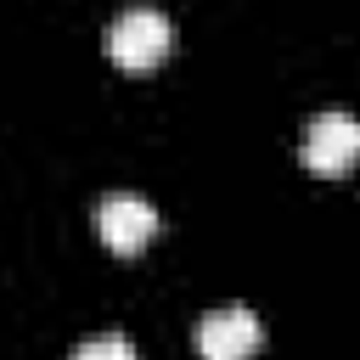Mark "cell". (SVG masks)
<instances>
[{"label":"cell","instance_id":"1","mask_svg":"<svg viewBox=\"0 0 360 360\" xmlns=\"http://www.w3.org/2000/svg\"><path fill=\"white\" fill-rule=\"evenodd\" d=\"M169 45H174V28H169V17L152 11V6H129V11H118L112 28H107V56H112L118 68H129V73L158 68V62L169 56Z\"/></svg>","mask_w":360,"mask_h":360},{"label":"cell","instance_id":"2","mask_svg":"<svg viewBox=\"0 0 360 360\" xmlns=\"http://www.w3.org/2000/svg\"><path fill=\"white\" fill-rule=\"evenodd\" d=\"M298 158H304V169H315V174H343V169H354L360 163V118L354 112H315L309 124H304V146H298Z\"/></svg>","mask_w":360,"mask_h":360},{"label":"cell","instance_id":"3","mask_svg":"<svg viewBox=\"0 0 360 360\" xmlns=\"http://www.w3.org/2000/svg\"><path fill=\"white\" fill-rule=\"evenodd\" d=\"M264 343V326L248 304H225V309H208L197 321V354L202 360H253Z\"/></svg>","mask_w":360,"mask_h":360},{"label":"cell","instance_id":"4","mask_svg":"<svg viewBox=\"0 0 360 360\" xmlns=\"http://www.w3.org/2000/svg\"><path fill=\"white\" fill-rule=\"evenodd\" d=\"M96 231H101V242L112 253H141L158 236V208L146 197H135V191H112L96 208Z\"/></svg>","mask_w":360,"mask_h":360},{"label":"cell","instance_id":"5","mask_svg":"<svg viewBox=\"0 0 360 360\" xmlns=\"http://www.w3.org/2000/svg\"><path fill=\"white\" fill-rule=\"evenodd\" d=\"M73 360H141V354H135V343L124 332H96V338H84L73 349Z\"/></svg>","mask_w":360,"mask_h":360}]
</instances>
